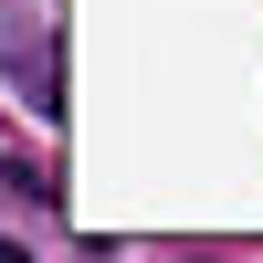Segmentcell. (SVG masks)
I'll use <instances>...</instances> for the list:
<instances>
[{
  "mask_svg": "<svg viewBox=\"0 0 263 263\" xmlns=\"http://www.w3.org/2000/svg\"><path fill=\"white\" fill-rule=\"evenodd\" d=\"M0 263H32V253H21V242H0Z\"/></svg>",
  "mask_w": 263,
  "mask_h": 263,
  "instance_id": "7a4b0ae2",
  "label": "cell"
},
{
  "mask_svg": "<svg viewBox=\"0 0 263 263\" xmlns=\"http://www.w3.org/2000/svg\"><path fill=\"white\" fill-rule=\"evenodd\" d=\"M0 200H42V168H21V158H11V168H0Z\"/></svg>",
  "mask_w": 263,
  "mask_h": 263,
  "instance_id": "6da1fadb",
  "label": "cell"
}]
</instances>
